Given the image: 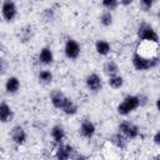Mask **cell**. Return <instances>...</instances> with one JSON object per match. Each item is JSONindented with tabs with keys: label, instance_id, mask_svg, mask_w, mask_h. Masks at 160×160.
<instances>
[{
	"label": "cell",
	"instance_id": "2",
	"mask_svg": "<svg viewBox=\"0 0 160 160\" xmlns=\"http://www.w3.org/2000/svg\"><path fill=\"white\" fill-rule=\"evenodd\" d=\"M140 105V99H139V95H126L122 101L118 105L116 110H118V114L119 115H122V116H126L129 114H131L132 111H135Z\"/></svg>",
	"mask_w": 160,
	"mask_h": 160
},
{
	"label": "cell",
	"instance_id": "16",
	"mask_svg": "<svg viewBox=\"0 0 160 160\" xmlns=\"http://www.w3.org/2000/svg\"><path fill=\"white\" fill-rule=\"evenodd\" d=\"M102 71L104 74L109 78V76H112V75H116L119 74V65L115 60L110 59V60H106L102 65Z\"/></svg>",
	"mask_w": 160,
	"mask_h": 160
},
{
	"label": "cell",
	"instance_id": "24",
	"mask_svg": "<svg viewBox=\"0 0 160 160\" xmlns=\"http://www.w3.org/2000/svg\"><path fill=\"white\" fill-rule=\"evenodd\" d=\"M101 4H102V6H104L106 10L111 11V10H115V9L118 8L119 0H101Z\"/></svg>",
	"mask_w": 160,
	"mask_h": 160
},
{
	"label": "cell",
	"instance_id": "18",
	"mask_svg": "<svg viewBox=\"0 0 160 160\" xmlns=\"http://www.w3.org/2000/svg\"><path fill=\"white\" fill-rule=\"evenodd\" d=\"M95 50H96V52H98L99 55L106 56V55H109L110 51H111V45H110V42L106 41V40H98V41L95 42Z\"/></svg>",
	"mask_w": 160,
	"mask_h": 160
},
{
	"label": "cell",
	"instance_id": "14",
	"mask_svg": "<svg viewBox=\"0 0 160 160\" xmlns=\"http://www.w3.org/2000/svg\"><path fill=\"white\" fill-rule=\"evenodd\" d=\"M5 91L8 94H16L19 90H20V80L19 78L16 76H9L6 80H5Z\"/></svg>",
	"mask_w": 160,
	"mask_h": 160
},
{
	"label": "cell",
	"instance_id": "5",
	"mask_svg": "<svg viewBox=\"0 0 160 160\" xmlns=\"http://www.w3.org/2000/svg\"><path fill=\"white\" fill-rule=\"evenodd\" d=\"M18 15V8L16 4L12 0H2L1 4V16L5 21L10 22L12 21Z\"/></svg>",
	"mask_w": 160,
	"mask_h": 160
},
{
	"label": "cell",
	"instance_id": "26",
	"mask_svg": "<svg viewBox=\"0 0 160 160\" xmlns=\"http://www.w3.org/2000/svg\"><path fill=\"white\" fill-rule=\"evenodd\" d=\"M152 141H154V144H155L156 146L160 148V130H158V131L154 134V136H152Z\"/></svg>",
	"mask_w": 160,
	"mask_h": 160
},
{
	"label": "cell",
	"instance_id": "11",
	"mask_svg": "<svg viewBox=\"0 0 160 160\" xmlns=\"http://www.w3.org/2000/svg\"><path fill=\"white\" fill-rule=\"evenodd\" d=\"M109 140H110V142H111L116 149H119V150H124V149L128 148V141H129V139H128L124 134H121L120 131L112 134Z\"/></svg>",
	"mask_w": 160,
	"mask_h": 160
},
{
	"label": "cell",
	"instance_id": "21",
	"mask_svg": "<svg viewBox=\"0 0 160 160\" xmlns=\"http://www.w3.org/2000/svg\"><path fill=\"white\" fill-rule=\"evenodd\" d=\"M38 79L41 84L44 85H49L52 82V79H54V75L50 70H40L39 71V75H38Z\"/></svg>",
	"mask_w": 160,
	"mask_h": 160
},
{
	"label": "cell",
	"instance_id": "13",
	"mask_svg": "<svg viewBox=\"0 0 160 160\" xmlns=\"http://www.w3.org/2000/svg\"><path fill=\"white\" fill-rule=\"evenodd\" d=\"M38 59L39 62H41L42 65H51L54 62V52L49 46H44L41 48Z\"/></svg>",
	"mask_w": 160,
	"mask_h": 160
},
{
	"label": "cell",
	"instance_id": "3",
	"mask_svg": "<svg viewBox=\"0 0 160 160\" xmlns=\"http://www.w3.org/2000/svg\"><path fill=\"white\" fill-rule=\"evenodd\" d=\"M136 35H138V39L140 41H148V42H154V44H158L159 42V35H158V32L148 22H141L138 26Z\"/></svg>",
	"mask_w": 160,
	"mask_h": 160
},
{
	"label": "cell",
	"instance_id": "22",
	"mask_svg": "<svg viewBox=\"0 0 160 160\" xmlns=\"http://www.w3.org/2000/svg\"><path fill=\"white\" fill-rule=\"evenodd\" d=\"M112 20H114L112 14H111V11H109V10L104 11V12L100 15V24H101L102 26H105V28L110 26V25L112 24Z\"/></svg>",
	"mask_w": 160,
	"mask_h": 160
},
{
	"label": "cell",
	"instance_id": "7",
	"mask_svg": "<svg viewBox=\"0 0 160 160\" xmlns=\"http://www.w3.org/2000/svg\"><path fill=\"white\" fill-rule=\"evenodd\" d=\"M85 85L89 91L91 92H99L102 89V79L99 74L91 72L85 78Z\"/></svg>",
	"mask_w": 160,
	"mask_h": 160
},
{
	"label": "cell",
	"instance_id": "4",
	"mask_svg": "<svg viewBox=\"0 0 160 160\" xmlns=\"http://www.w3.org/2000/svg\"><path fill=\"white\" fill-rule=\"evenodd\" d=\"M119 131L121 134H124L129 140H134L136 139L139 135H140V130H139V126L131 121H128V120H124L119 124L118 126Z\"/></svg>",
	"mask_w": 160,
	"mask_h": 160
},
{
	"label": "cell",
	"instance_id": "8",
	"mask_svg": "<svg viewBox=\"0 0 160 160\" xmlns=\"http://www.w3.org/2000/svg\"><path fill=\"white\" fill-rule=\"evenodd\" d=\"M10 138L12 140V142L18 146H22L25 142H26V139H28V135H26V131L25 129L21 126V125H15L11 128L10 130Z\"/></svg>",
	"mask_w": 160,
	"mask_h": 160
},
{
	"label": "cell",
	"instance_id": "28",
	"mask_svg": "<svg viewBox=\"0 0 160 160\" xmlns=\"http://www.w3.org/2000/svg\"><path fill=\"white\" fill-rule=\"evenodd\" d=\"M155 108H156V110L160 112V98L156 99V101H155Z\"/></svg>",
	"mask_w": 160,
	"mask_h": 160
},
{
	"label": "cell",
	"instance_id": "25",
	"mask_svg": "<svg viewBox=\"0 0 160 160\" xmlns=\"http://www.w3.org/2000/svg\"><path fill=\"white\" fill-rule=\"evenodd\" d=\"M158 0H140V8L142 11H149Z\"/></svg>",
	"mask_w": 160,
	"mask_h": 160
},
{
	"label": "cell",
	"instance_id": "1",
	"mask_svg": "<svg viewBox=\"0 0 160 160\" xmlns=\"http://www.w3.org/2000/svg\"><path fill=\"white\" fill-rule=\"evenodd\" d=\"M131 62L135 70L138 71H148L150 69L156 68L160 64V58L158 55L155 56H146L140 54L139 51H135L131 56Z\"/></svg>",
	"mask_w": 160,
	"mask_h": 160
},
{
	"label": "cell",
	"instance_id": "12",
	"mask_svg": "<svg viewBox=\"0 0 160 160\" xmlns=\"http://www.w3.org/2000/svg\"><path fill=\"white\" fill-rule=\"evenodd\" d=\"M66 99H68V96L60 90H54L51 92V95H50V101H51L52 106L55 109H59V110H61V108L64 106Z\"/></svg>",
	"mask_w": 160,
	"mask_h": 160
},
{
	"label": "cell",
	"instance_id": "15",
	"mask_svg": "<svg viewBox=\"0 0 160 160\" xmlns=\"http://www.w3.org/2000/svg\"><path fill=\"white\" fill-rule=\"evenodd\" d=\"M14 118V112H12V109L10 108L9 104H6L5 101H1L0 104V121L1 122H9L11 121Z\"/></svg>",
	"mask_w": 160,
	"mask_h": 160
},
{
	"label": "cell",
	"instance_id": "17",
	"mask_svg": "<svg viewBox=\"0 0 160 160\" xmlns=\"http://www.w3.org/2000/svg\"><path fill=\"white\" fill-rule=\"evenodd\" d=\"M50 135H51L54 142L60 144L65 139V129L61 125H54L51 128V130H50Z\"/></svg>",
	"mask_w": 160,
	"mask_h": 160
},
{
	"label": "cell",
	"instance_id": "19",
	"mask_svg": "<svg viewBox=\"0 0 160 160\" xmlns=\"http://www.w3.org/2000/svg\"><path fill=\"white\" fill-rule=\"evenodd\" d=\"M61 111L65 115H68V116H72V115H75L78 112V105L74 102L72 99L68 98L66 101H65V104H64V106L61 108Z\"/></svg>",
	"mask_w": 160,
	"mask_h": 160
},
{
	"label": "cell",
	"instance_id": "10",
	"mask_svg": "<svg viewBox=\"0 0 160 160\" xmlns=\"http://www.w3.org/2000/svg\"><path fill=\"white\" fill-rule=\"evenodd\" d=\"M74 148L72 145L70 144H58V148H56V151H55V158L59 159V160H68L70 158H72V154H74Z\"/></svg>",
	"mask_w": 160,
	"mask_h": 160
},
{
	"label": "cell",
	"instance_id": "27",
	"mask_svg": "<svg viewBox=\"0 0 160 160\" xmlns=\"http://www.w3.org/2000/svg\"><path fill=\"white\" fill-rule=\"evenodd\" d=\"M134 1H135V0H119V2H120L122 6H129V5H131Z\"/></svg>",
	"mask_w": 160,
	"mask_h": 160
},
{
	"label": "cell",
	"instance_id": "9",
	"mask_svg": "<svg viewBox=\"0 0 160 160\" xmlns=\"http://www.w3.org/2000/svg\"><path fill=\"white\" fill-rule=\"evenodd\" d=\"M96 132V126L95 124L89 120V119H84L80 124V128H79V134L84 138V139H91Z\"/></svg>",
	"mask_w": 160,
	"mask_h": 160
},
{
	"label": "cell",
	"instance_id": "23",
	"mask_svg": "<svg viewBox=\"0 0 160 160\" xmlns=\"http://www.w3.org/2000/svg\"><path fill=\"white\" fill-rule=\"evenodd\" d=\"M21 35H20V39L21 41H29L32 36V28L31 26H25L21 29Z\"/></svg>",
	"mask_w": 160,
	"mask_h": 160
},
{
	"label": "cell",
	"instance_id": "6",
	"mask_svg": "<svg viewBox=\"0 0 160 160\" xmlns=\"http://www.w3.org/2000/svg\"><path fill=\"white\" fill-rule=\"evenodd\" d=\"M80 51H81V48H80V44L75 40V39H68L65 41V45H64V54L68 59L70 60H75L79 58L80 55Z\"/></svg>",
	"mask_w": 160,
	"mask_h": 160
},
{
	"label": "cell",
	"instance_id": "20",
	"mask_svg": "<svg viewBox=\"0 0 160 160\" xmlns=\"http://www.w3.org/2000/svg\"><path fill=\"white\" fill-rule=\"evenodd\" d=\"M108 84L111 89H120L122 85H124V78L119 74L116 75H112V76H109L108 78Z\"/></svg>",
	"mask_w": 160,
	"mask_h": 160
}]
</instances>
